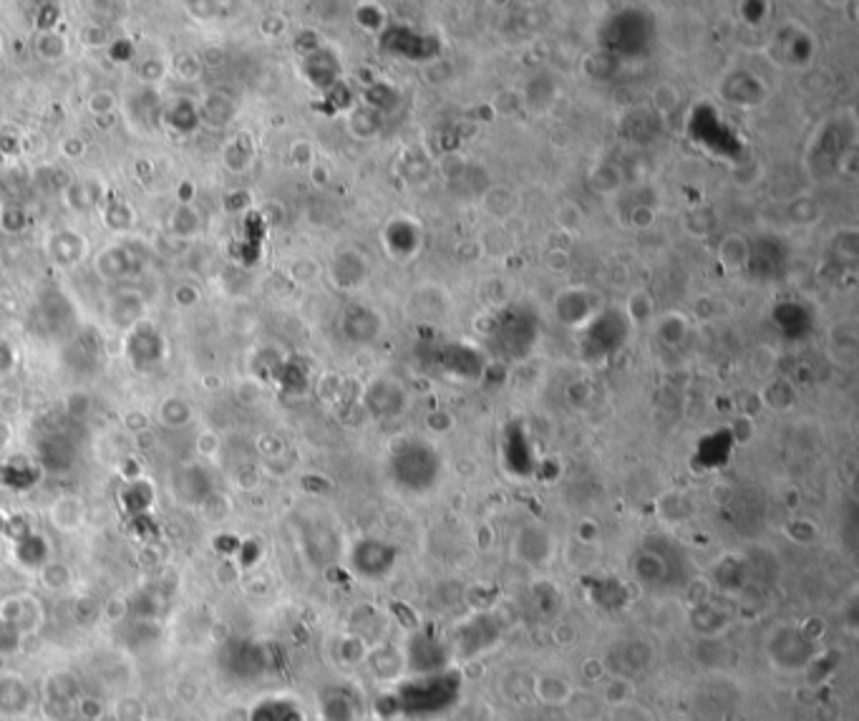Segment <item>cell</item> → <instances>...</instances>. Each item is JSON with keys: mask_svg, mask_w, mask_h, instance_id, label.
<instances>
[{"mask_svg": "<svg viewBox=\"0 0 859 721\" xmlns=\"http://www.w3.org/2000/svg\"><path fill=\"white\" fill-rule=\"evenodd\" d=\"M325 721H356L358 704L348 694H333L323 701Z\"/></svg>", "mask_w": 859, "mask_h": 721, "instance_id": "obj_11", "label": "cell"}, {"mask_svg": "<svg viewBox=\"0 0 859 721\" xmlns=\"http://www.w3.org/2000/svg\"><path fill=\"white\" fill-rule=\"evenodd\" d=\"M691 626L701 633L703 638H718L731 626V616L721 608L711 606V603H696L691 611Z\"/></svg>", "mask_w": 859, "mask_h": 721, "instance_id": "obj_9", "label": "cell"}, {"mask_svg": "<svg viewBox=\"0 0 859 721\" xmlns=\"http://www.w3.org/2000/svg\"><path fill=\"white\" fill-rule=\"evenodd\" d=\"M396 565V550L381 540H363L353 550V570L368 580H381Z\"/></svg>", "mask_w": 859, "mask_h": 721, "instance_id": "obj_7", "label": "cell"}, {"mask_svg": "<svg viewBox=\"0 0 859 721\" xmlns=\"http://www.w3.org/2000/svg\"><path fill=\"white\" fill-rule=\"evenodd\" d=\"M461 679L456 671L446 669L439 674L411 676L401 681L393 691V699L399 706V714L409 719H436V716L451 711V706L459 701Z\"/></svg>", "mask_w": 859, "mask_h": 721, "instance_id": "obj_1", "label": "cell"}, {"mask_svg": "<svg viewBox=\"0 0 859 721\" xmlns=\"http://www.w3.org/2000/svg\"><path fill=\"white\" fill-rule=\"evenodd\" d=\"M535 694L540 696V701L550 706H567L570 704L575 689L570 686V681L562 679V676L545 674L535 681Z\"/></svg>", "mask_w": 859, "mask_h": 721, "instance_id": "obj_10", "label": "cell"}, {"mask_svg": "<svg viewBox=\"0 0 859 721\" xmlns=\"http://www.w3.org/2000/svg\"><path fill=\"white\" fill-rule=\"evenodd\" d=\"M366 661L371 666V674L378 681H386V684L399 681L401 674L406 671L404 651H399L391 643H383V646H376L371 653H366Z\"/></svg>", "mask_w": 859, "mask_h": 721, "instance_id": "obj_8", "label": "cell"}, {"mask_svg": "<svg viewBox=\"0 0 859 721\" xmlns=\"http://www.w3.org/2000/svg\"><path fill=\"white\" fill-rule=\"evenodd\" d=\"M406 658V671H411V676H424V674H439V671L449 669V651L444 648V643L434 636L431 631H416L409 638L404 648Z\"/></svg>", "mask_w": 859, "mask_h": 721, "instance_id": "obj_4", "label": "cell"}, {"mask_svg": "<svg viewBox=\"0 0 859 721\" xmlns=\"http://www.w3.org/2000/svg\"><path fill=\"white\" fill-rule=\"evenodd\" d=\"M499 641V623L487 613L467 618L454 631V653L461 658H472L489 651Z\"/></svg>", "mask_w": 859, "mask_h": 721, "instance_id": "obj_5", "label": "cell"}, {"mask_svg": "<svg viewBox=\"0 0 859 721\" xmlns=\"http://www.w3.org/2000/svg\"><path fill=\"white\" fill-rule=\"evenodd\" d=\"M610 721H655V716L643 704L625 701L620 706H610Z\"/></svg>", "mask_w": 859, "mask_h": 721, "instance_id": "obj_12", "label": "cell"}, {"mask_svg": "<svg viewBox=\"0 0 859 721\" xmlns=\"http://www.w3.org/2000/svg\"><path fill=\"white\" fill-rule=\"evenodd\" d=\"M653 661V646L638 636L620 638L608 648V666L620 679H633L635 674H643Z\"/></svg>", "mask_w": 859, "mask_h": 721, "instance_id": "obj_6", "label": "cell"}, {"mask_svg": "<svg viewBox=\"0 0 859 721\" xmlns=\"http://www.w3.org/2000/svg\"><path fill=\"white\" fill-rule=\"evenodd\" d=\"M769 656L774 666L781 671H804L817 661V651H814V641L802 631V628L784 626L779 631L771 633L769 638Z\"/></svg>", "mask_w": 859, "mask_h": 721, "instance_id": "obj_3", "label": "cell"}, {"mask_svg": "<svg viewBox=\"0 0 859 721\" xmlns=\"http://www.w3.org/2000/svg\"><path fill=\"white\" fill-rule=\"evenodd\" d=\"M393 479H399L406 490H429L439 479V457L426 444H411L393 454Z\"/></svg>", "mask_w": 859, "mask_h": 721, "instance_id": "obj_2", "label": "cell"}]
</instances>
